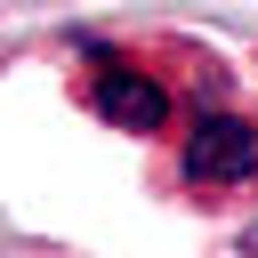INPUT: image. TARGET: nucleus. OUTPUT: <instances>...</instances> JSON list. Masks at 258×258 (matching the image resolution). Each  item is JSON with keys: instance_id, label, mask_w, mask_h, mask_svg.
I'll use <instances>...</instances> for the list:
<instances>
[{"instance_id": "obj_1", "label": "nucleus", "mask_w": 258, "mask_h": 258, "mask_svg": "<svg viewBox=\"0 0 258 258\" xmlns=\"http://www.w3.org/2000/svg\"><path fill=\"white\" fill-rule=\"evenodd\" d=\"M258 177V121L242 113H194V129L177 137V185H250Z\"/></svg>"}, {"instance_id": "obj_2", "label": "nucleus", "mask_w": 258, "mask_h": 258, "mask_svg": "<svg viewBox=\"0 0 258 258\" xmlns=\"http://www.w3.org/2000/svg\"><path fill=\"white\" fill-rule=\"evenodd\" d=\"M89 56H97V73H89L97 121H113V129H129V137H161V129H169V89H161V73H145V64H129V56H105V48H89Z\"/></svg>"}, {"instance_id": "obj_3", "label": "nucleus", "mask_w": 258, "mask_h": 258, "mask_svg": "<svg viewBox=\"0 0 258 258\" xmlns=\"http://www.w3.org/2000/svg\"><path fill=\"white\" fill-rule=\"evenodd\" d=\"M242 258H258V226H250V234H242Z\"/></svg>"}]
</instances>
